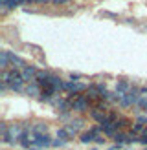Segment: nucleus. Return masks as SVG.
<instances>
[{"label":"nucleus","mask_w":147,"mask_h":150,"mask_svg":"<svg viewBox=\"0 0 147 150\" xmlns=\"http://www.w3.org/2000/svg\"><path fill=\"white\" fill-rule=\"evenodd\" d=\"M86 90V84L83 82H76V81H64V86H63V92H68V93H83Z\"/></svg>","instance_id":"obj_1"},{"label":"nucleus","mask_w":147,"mask_h":150,"mask_svg":"<svg viewBox=\"0 0 147 150\" xmlns=\"http://www.w3.org/2000/svg\"><path fill=\"white\" fill-rule=\"evenodd\" d=\"M31 139H33V145L41 146V148L42 146H51V143H54L48 134H44V136H33V134H31Z\"/></svg>","instance_id":"obj_2"},{"label":"nucleus","mask_w":147,"mask_h":150,"mask_svg":"<svg viewBox=\"0 0 147 150\" xmlns=\"http://www.w3.org/2000/svg\"><path fill=\"white\" fill-rule=\"evenodd\" d=\"M131 92V84H129V81H125V79H120L116 82V93L118 95H127Z\"/></svg>","instance_id":"obj_3"},{"label":"nucleus","mask_w":147,"mask_h":150,"mask_svg":"<svg viewBox=\"0 0 147 150\" xmlns=\"http://www.w3.org/2000/svg\"><path fill=\"white\" fill-rule=\"evenodd\" d=\"M37 73H39V70H37L35 66H26V68L22 70V77H24V81H28V82H31V81H35V77H37Z\"/></svg>","instance_id":"obj_4"},{"label":"nucleus","mask_w":147,"mask_h":150,"mask_svg":"<svg viewBox=\"0 0 147 150\" xmlns=\"http://www.w3.org/2000/svg\"><path fill=\"white\" fill-rule=\"evenodd\" d=\"M29 132L33 134V136H44V134H48V125L46 123H35Z\"/></svg>","instance_id":"obj_5"},{"label":"nucleus","mask_w":147,"mask_h":150,"mask_svg":"<svg viewBox=\"0 0 147 150\" xmlns=\"http://www.w3.org/2000/svg\"><path fill=\"white\" fill-rule=\"evenodd\" d=\"M114 126H116L120 132H123V130H127V128H132V121H131L129 117H120V119L114 123Z\"/></svg>","instance_id":"obj_6"},{"label":"nucleus","mask_w":147,"mask_h":150,"mask_svg":"<svg viewBox=\"0 0 147 150\" xmlns=\"http://www.w3.org/2000/svg\"><path fill=\"white\" fill-rule=\"evenodd\" d=\"M41 92H42V88L37 84L35 81H31V82H29V84L26 86V93H28V95H31V97H35V95H39V97H41Z\"/></svg>","instance_id":"obj_7"},{"label":"nucleus","mask_w":147,"mask_h":150,"mask_svg":"<svg viewBox=\"0 0 147 150\" xmlns=\"http://www.w3.org/2000/svg\"><path fill=\"white\" fill-rule=\"evenodd\" d=\"M9 66H11V62H9V51H0V68H2V71L7 70Z\"/></svg>","instance_id":"obj_8"},{"label":"nucleus","mask_w":147,"mask_h":150,"mask_svg":"<svg viewBox=\"0 0 147 150\" xmlns=\"http://www.w3.org/2000/svg\"><path fill=\"white\" fill-rule=\"evenodd\" d=\"M96 137H98V136H96V134L94 132H90V130H88V132H83V134H81V137H79V141H81V143H92V141H96Z\"/></svg>","instance_id":"obj_9"},{"label":"nucleus","mask_w":147,"mask_h":150,"mask_svg":"<svg viewBox=\"0 0 147 150\" xmlns=\"http://www.w3.org/2000/svg\"><path fill=\"white\" fill-rule=\"evenodd\" d=\"M118 132H120V130H118L116 128V126L114 125H108V126H103V136H105V137H114L116 136V134Z\"/></svg>","instance_id":"obj_10"},{"label":"nucleus","mask_w":147,"mask_h":150,"mask_svg":"<svg viewBox=\"0 0 147 150\" xmlns=\"http://www.w3.org/2000/svg\"><path fill=\"white\" fill-rule=\"evenodd\" d=\"M57 139H61V141H64V143H68V141L72 139V136L68 134V130H66V128H57Z\"/></svg>","instance_id":"obj_11"},{"label":"nucleus","mask_w":147,"mask_h":150,"mask_svg":"<svg viewBox=\"0 0 147 150\" xmlns=\"http://www.w3.org/2000/svg\"><path fill=\"white\" fill-rule=\"evenodd\" d=\"M143 130H145V126H143V125L134 123V125H132V128H131L129 132H131V134H134V136H142V134H143Z\"/></svg>","instance_id":"obj_12"},{"label":"nucleus","mask_w":147,"mask_h":150,"mask_svg":"<svg viewBox=\"0 0 147 150\" xmlns=\"http://www.w3.org/2000/svg\"><path fill=\"white\" fill-rule=\"evenodd\" d=\"M20 4H26V0H9V4H7V9H15L17 6Z\"/></svg>","instance_id":"obj_13"},{"label":"nucleus","mask_w":147,"mask_h":150,"mask_svg":"<svg viewBox=\"0 0 147 150\" xmlns=\"http://www.w3.org/2000/svg\"><path fill=\"white\" fill-rule=\"evenodd\" d=\"M138 108H142V110H145V112H147V95H143L142 99H140V103H138Z\"/></svg>","instance_id":"obj_14"},{"label":"nucleus","mask_w":147,"mask_h":150,"mask_svg":"<svg viewBox=\"0 0 147 150\" xmlns=\"http://www.w3.org/2000/svg\"><path fill=\"white\" fill-rule=\"evenodd\" d=\"M81 77H83L81 73H74V71L70 73V81H76V82H77V79H81Z\"/></svg>","instance_id":"obj_15"},{"label":"nucleus","mask_w":147,"mask_h":150,"mask_svg":"<svg viewBox=\"0 0 147 150\" xmlns=\"http://www.w3.org/2000/svg\"><path fill=\"white\" fill-rule=\"evenodd\" d=\"M66 143H64V141H61V139H55L54 141V143H51V146H64Z\"/></svg>","instance_id":"obj_16"},{"label":"nucleus","mask_w":147,"mask_h":150,"mask_svg":"<svg viewBox=\"0 0 147 150\" xmlns=\"http://www.w3.org/2000/svg\"><path fill=\"white\" fill-rule=\"evenodd\" d=\"M105 136H98V137H96V143H105Z\"/></svg>","instance_id":"obj_17"},{"label":"nucleus","mask_w":147,"mask_h":150,"mask_svg":"<svg viewBox=\"0 0 147 150\" xmlns=\"http://www.w3.org/2000/svg\"><path fill=\"white\" fill-rule=\"evenodd\" d=\"M140 145H147V136H140Z\"/></svg>","instance_id":"obj_18"},{"label":"nucleus","mask_w":147,"mask_h":150,"mask_svg":"<svg viewBox=\"0 0 147 150\" xmlns=\"http://www.w3.org/2000/svg\"><path fill=\"white\" fill-rule=\"evenodd\" d=\"M39 4H46V2H50V0H37Z\"/></svg>","instance_id":"obj_19"},{"label":"nucleus","mask_w":147,"mask_h":150,"mask_svg":"<svg viewBox=\"0 0 147 150\" xmlns=\"http://www.w3.org/2000/svg\"><path fill=\"white\" fill-rule=\"evenodd\" d=\"M31 2H37V0H26V4H31Z\"/></svg>","instance_id":"obj_20"}]
</instances>
